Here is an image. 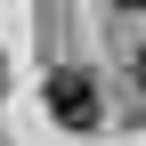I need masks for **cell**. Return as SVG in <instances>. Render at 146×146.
I'll return each mask as SVG.
<instances>
[{"label": "cell", "instance_id": "obj_1", "mask_svg": "<svg viewBox=\"0 0 146 146\" xmlns=\"http://www.w3.org/2000/svg\"><path fill=\"white\" fill-rule=\"evenodd\" d=\"M49 114H57L65 130H98V81H89L81 65H57L49 73Z\"/></svg>", "mask_w": 146, "mask_h": 146}]
</instances>
